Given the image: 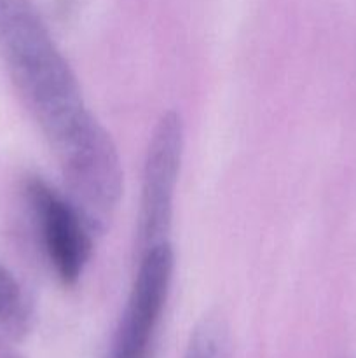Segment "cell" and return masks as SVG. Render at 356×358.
Wrapping results in <instances>:
<instances>
[{
	"mask_svg": "<svg viewBox=\"0 0 356 358\" xmlns=\"http://www.w3.org/2000/svg\"><path fill=\"white\" fill-rule=\"evenodd\" d=\"M0 56L58 157L70 199L87 210L115 205L122 192L117 149L31 0H0Z\"/></svg>",
	"mask_w": 356,
	"mask_h": 358,
	"instance_id": "obj_1",
	"label": "cell"
},
{
	"mask_svg": "<svg viewBox=\"0 0 356 358\" xmlns=\"http://www.w3.org/2000/svg\"><path fill=\"white\" fill-rule=\"evenodd\" d=\"M184 121L175 110L157 122L143 164L138 213V245L143 252L166 241L173 217V199L184 156Z\"/></svg>",
	"mask_w": 356,
	"mask_h": 358,
	"instance_id": "obj_2",
	"label": "cell"
},
{
	"mask_svg": "<svg viewBox=\"0 0 356 358\" xmlns=\"http://www.w3.org/2000/svg\"><path fill=\"white\" fill-rule=\"evenodd\" d=\"M175 254L168 241L147 248L122 311L108 358H150L173 278Z\"/></svg>",
	"mask_w": 356,
	"mask_h": 358,
	"instance_id": "obj_3",
	"label": "cell"
},
{
	"mask_svg": "<svg viewBox=\"0 0 356 358\" xmlns=\"http://www.w3.org/2000/svg\"><path fill=\"white\" fill-rule=\"evenodd\" d=\"M27 194L56 275L65 285H73L79 282L93 248L89 224L72 201L40 178L28 182Z\"/></svg>",
	"mask_w": 356,
	"mask_h": 358,
	"instance_id": "obj_4",
	"label": "cell"
},
{
	"mask_svg": "<svg viewBox=\"0 0 356 358\" xmlns=\"http://www.w3.org/2000/svg\"><path fill=\"white\" fill-rule=\"evenodd\" d=\"M184 358H229V332L216 317H208L195 325Z\"/></svg>",
	"mask_w": 356,
	"mask_h": 358,
	"instance_id": "obj_5",
	"label": "cell"
},
{
	"mask_svg": "<svg viewBox=\"0 0 356 358\" xmlns=\"http://www.w3.org/2000/svg\"><path fill=\"white\" fill-rule=\"evenodd\" d=\"M21 289L7 269L0 266V324L16 320L21 311Z\"/></svg>",
	"mask_w": 356,
	"mask_h": 358,
	"instance_id": "obj_6",
	"label": "cell"
},
{
	"mask_svg": "<svg viewBox=\"0 0 356 358\" xmlns=\"http://www.w3.org/2000/svg\"><path fill=\"white\" fill-rule=\"evenodd\" d=\"M72 3L73 0H59V7H61V10H68Z\"/></svg>",
	"mask_w": 356,
	"mask_h": 358,
	"instance_id": "obj_7",
	"label": "cell"
}]
</instances>
